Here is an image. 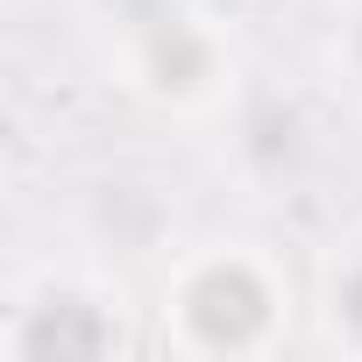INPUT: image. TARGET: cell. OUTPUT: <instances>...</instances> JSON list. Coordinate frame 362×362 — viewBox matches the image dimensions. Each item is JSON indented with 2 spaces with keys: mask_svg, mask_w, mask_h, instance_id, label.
<instances>
[{
  "mask_svg": "<svg viewBox=\"0 0 362 362\" xmlns=\"http://www.w3.org/2000/svg\"><path fill=\"white\" fill-rule=\"evenodd\" d=\"M341 313L362 327V270H348V284H341Z\"/></svg>",
  "mask_w": 362,
  "mask_h": 362,
  "instance_id": "3957f363",
  "label": "cell"
},
{
  "mask_svg": "<svg viewBox=\"0 0 362 362\" xmlns=\"http://www.w3.org/2000/svg\"><path fill=\"white\" fill-rule=\"evenodd\" d=\"M100 348H107V327H100V313L78 305V298H50V305L22 327V355H29V362H86V355H100Z\"/></svg>",
  "mask_w": 362,
  "mask_h": 362,
  "instance_id": "7a4b0ae2",
  "label": "cell"
},
{
  "mask_svg": "<svg viewBox=\"0 0 362 362\" xmlns=\"http://www.w3.org/2000/svg\"><path fill=\"white\" fill-rule=\"evenodd\" d=\"M192 327L214 341V348H235V341H249L256 327H263V284L249 277V270H206L199 284H192Z\"/></svg>",
  "mask_w": 362,
  "mask_h": 362,
  "instance_id": "6da1fadb",
  "label": "cell"
}]
</instances>
